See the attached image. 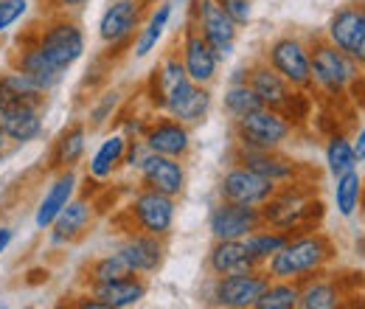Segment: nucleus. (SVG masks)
Returning <instances> with one entry per match:
<instances>
[{
    "mask_svg": "<svg viewBox=\"0 0 365 309\" xmlns=\"http://www.w3.org/2000/svg\"><path fill=\"white\" fill-rule=\"evenodd\" d=\"M334 242L320 233V231H304V233H292L287 239V245L273 253L264 270L270 273V278H287V281H304L309 275H315L334 259Z\"/></svg>",
    "mask_w": 365,
    "mask_h": 309,
    "instance_id": "f257e3e1",
    "label": "nucleus"
},
{
    "mask_svg": "<svg viewBox=\"0 0 365 309\" xmlns=\"http://www.w3.org/2000/svg\"><path fill=\"white\" fill-rule=\"evenodd\" d=\"M37 48L46 54V59L62 74H68L82 56H85V31L73 14H48V20L31 37Z\"/></svg>",
    "mask_w": 365,
    "mask_h": 309,
    "instance_id": "f03ea898",
    "label": "nucleus"
},
{
    "mask_svg": "<svg viewBox=\"0 0 365 309\" xmlns=\"http://www.w3.org/2000/svg\"><path fill=\"white\" fill-rule=\"evenodd\" d=\"M309 59H312V85L326 96H346L351 82L363 74L351 54L334 48L329 40H315L309 45Z\"/></svg>",
    "mask_w": 365,
    "mask_h": 309,
    "instance_id": "7ed1b4c3",
    "label": "nucleus"
},
{
    "mask_svg": "<svg viewBox=\"0 0 365 309\" xmlns=\"http://www.w3.org/2000/svg\"><path fill=\"white\" fill-rule=\"evenodd\" d=\"M292 133H295L292 121L273 107H259L233 121L236 146H247V149H281L292 138Z\"/></svg>",
    "mask_w": 365,
    "mask_h": 309,
    "instance_id": "20e7f679",
    "label": "nucleus"
},
{
    "mask_svg": "<svg viewBox=\"0 0 365 309\" xmlns=\"http://www.w3.org/2000/svg\"><path fill=\"white\" fill-rule=\"evenodd\" d=\"M267 284H270V273L264 267L239 270V273H228V275H214L208 301L225 309L256 307V301L264 295Z\"/></svg>",
    "mask_w": 365,
    "mask_h": 309,
    "instance_id": "39448f33",
    "label": "nucleus"
},
{
    "mask_svg": "<svg viewBox=\"0 0 365 309\" xmlns=\"http://www.w3.org/2000/svg\"><path fill=\"white\" fill-rule=\"evenodd\" d=\"M264 62L278 71L289 88L312 90V59H309V45L295 34H281L264 51Z\"/></svg>",
    "mask_w": 365,
    "mask_h": 309,
    "instance_id": "423d86ee",
    "label": "nucleus"
},
{
    "mask_svg": "<svg viewBox=\"0 0 365 309\" xmlns=\"http://www.w3.org/2000/svg\"><path fill=\"white\" fill-rule=\"evenodd\" d=\"M188 20L211 43L217 59L225 62L230 54H233V43H236L239 26L230 20V14L225 11L222 0H191V17Z\"/></svg>",
    "mask_w": 365,
    "mask_h": 309,
    "instance_id": "0eeeda50",
    "label": "nucleus"
},
{
    "mask_svg": "<svg viewBox=\"0 0 365 309\" xmlns=\"http://www.w3.org/2000/svg\"><path fill=\"white\" fill-rule=\"evenodd\" d=\"M127 214L135 225V231L155 233V236H169L178 217V197H169L155 188H140L127 206Z\"/></svg>",
    "mask_w": 365,
    "mask_h": 309,
    "instance_id": "6e6552de",
    "label": "nucleus"
},
{
    "mask_svg": "<svg viewBox=\"0 0 365 309\" xmlns=\"http://www.w3.org/2000/svg\"><path fill=\"white\" fill-rule=\"evenodd\" d=\"M217 191H220V200L262 208L278 191V183L262 177L259 172H253V169H247L242 163H233L230 169H225V175L220 177Z\"/></svg>",
    "mask_w": 365,
    "mask_h": 309,
    "instance_id": "1a4fd4ad",
    "label": "nucleus"
},
{
    "mask_svg": "<svg viewBox=\"0 0 365 309\" xmlns=\"http://www.w3.org/2000/svg\"><path fill=\"white\" fill-rule=\"evenodd\" d=\"M146 0H110L98 17V40L110 48L130 43L140 29Z\"/></svg>",
    "mask_w": 365,
    "mask_h": 309,
    "instance_id": "9d476101",
    "label": "nucleus"
},
{
    "mask_svg": "<svg viewBox=\"0 0 365 309\" xmlns=\"http://www.w3.org/2000/svg\"><path fill=\"white\" fill-rule=\"evenodd\" d=\"M180 59H182V68L188 74V79L194 85H214L217 74H220V59L214 54L211 43L200 34V29L188 20L185 23V31H182V43H180Z\"/></svg>",
    "mask_w": 365,
    "mask_h": 309,
    "instance_id": "9b49d317",
    "label": "nucleus"
},
{
    "mask_svg": "<svg viewBox=\"0 0 365 309\" xmlns=\"http://www.w3.org/2000/svg\"><path fill=\"white\" fill-rule=\"evenodd\" d=\"M262 225H264L262 208L239 206V203H228V200H220L208 217V231L214 239H245L247 233H253Z\"/></svg>",
    "mask_w": 365,
    "mask_h": 309,
    "instance_id": "f8f14e48",
    "label": "nucleus"
},
{
    "mask_svg": "<svg viewBox=\"0 0 365 309\" xmlns=\"http://www.w3.org/2000/svg\"><path fill=\"white\" fill-rule=\"evenodd\" d=\"M118 256L124 259V265H127L130 273L152 275V273H158L163 267L166 242H163V236H155V233L130 231L127 239L118 245Z\"/></svg>",
    "mask_w": 365,
    "mask_h": 309,
    "instance_id": "ddd939ff",
    "label": "nucleus"
},
{
    "mask_svg": "<svg viewBox=\"0 0 365 309\" xmlns=\"http://www.w3.org/2000/svg\"><path fill=\"white\" fill-rule=\"evenodd\" d=\"M194 88V82L188 79V74H185V68H182V59L178 51H172V54H166L163 56V62H160V68L155 71V104L169 116L178 104H180L182 98L191 93Z\"/></svg>",
    "mask_w": 365,
    "mask_h": 309,
    "instance_id": "4468645a",
    "label": "nucleus"
},
{
    "mask_svg": "<svg viewBox=\"0 0 365 309\" xmlns=\"http://www.w3.org/2000/svg\"><path fill=\"white\" fill-rule=\"evenodd\" d=\"M138 175H140L143 188H155L169 197H180L185 191V183H188L180 158H169V155H158V152H149L143 158V163L138 166Z\"/></svg>",
    "mask_w": 365,
    "mask_h": 309,
    "instance_id": "2eb2a0df",
    "label": "nucleus"
},
{
    "mask_svg": "<svg viewBox=\"0 0 365 309\" xmlns=\"http://www.w3.org/2000/svg\"><path fill=\"white\" fill-rule=\"evenodd\" d=\"M143 143L149 152L158 155H169V158H180L185 161L191 152V127L182 124L178 118H155L152 124H146L143 130Z\"/></svg>",
    "mask_w": 365,
    "mask_h": 309,
    "instance_id": "dca6fc26",
    "label": "nucleus"
},
{
    "mask_svg": "<svg viewBox=\"0 0 365 309\" xmlns=\"http://www.w3.org/2000/svg\"><path fill=\"white\" fill-rule=\"evenodd\" d=\"M236 163L259 172L262 177L273 180L278 186H287V183L298 180V172H301V166L292 158L281 155V149H247V146H236Z\"/></svg>",
    "mask_w": 365,
    "mask_h": 309,
    "instance_id": "f3484780",
    "label": "nucleus"
},
{
    "mask_svg": "<svg viewBox=\"0 0 365 309\" xmlns=\"http://www.w3.org/2000/svg\"><path fill=\"white\" fill-rule=\"evenodd\" d=\"M0 130L9 138V143H14V146H26V143L40 141L46 133L43 107L20 104V107L0 110Z\"/></svg>",
    "mask_w": 365,
    "mask_h": 309,
    "instance_id": "a211bd4d",
    "label": "nucleus"
},
{
    "mask_svg": "<svg viewBox=\"0 0 365 309\" xmlns=\"http://www.w3.org/2000/svg\"><path fill=\"white\" fill-rule=\"evenodd\" d=\"M146 281L143 275L138 273H127L121 278H113V281H104V284H93L91 287V298H96L101 309H127L135 307L146 298Z\"/></svg>",
    "mask_w": 365,
    "mask_h": 309,
    "instance_id": "6ab92c4d",
    "label": "nucleus"
},
{
    "mask_svg": "<svg viewBox=\"0 0 365 309\" xmlns=\"http://www.w3.org/2000/svg\"><path fill=\"white\" fill-rule=\"evenodd\" d=\"M363 31H365V6H360V3L340 6L329 17V23H326V40L334 45V48L346 51V54L354 51V45L360 43Z\"/></svg>",
    "mask_w": 365,
    "mask_h": 309,
    "instance_id": "aec40b11",
    "label": "nucleus"
},
{
    "mask_svg": "<svg viewBox=\"0 0 365 309\" xmlns=\"http://www.w3.org/2000/svg\"><path fill=\"white\" fill-rule=\"evenodd\" d=\"M76 172L73 169H59V175L53 177V183L46 188V194H43V200H40V206H37V211H34V225H37V231H48L53 220L59 217V211L73 200V194H76Z\"/></svg>",
    "mask_w": 365,
    "mask_h": 309,
    "instance_id": "412c9836",
    "label": "nucleus"
},
{
    "mask_svg": "<svg viewBox=\"0 0 365 309\" xmlns=\"http://www.w3.org/2000/svg\"><path fill=\"white\" fill-rule=\"evenodd\" d=\"M91 222H93V206L88 200H76L73 197L59 211V217L53 220V225L48 228V236H51L53 245H71V242H76V239H82L88 233Z\"/></svg>",
    "mask_w": 365,
    "mask_h": 309,
    "instance_id": "4be33fe9",
    "label": "nucleus"
},
{
    "mask_svg": "<svg viewBox=\"0 0 365 309\" xmlns=\"http://www.w3.org/2000/svg\"><path fill=\"white\" fill-rule=\"evenodd\" d=\"M11 68H17V71H23V74H29L40 88L46 90V93H53V90L62 85V79H65V74L62 71H56L51 62L46 59V54L37 48L34 40H29V43L20 45V51L11 56Z\"/></svg>",
    "mask_w": 365,
    "mask_h": 309,
    "instance_id": "5701e85b",
    "label": "nucleus"
},
{
    "mask_svg": "<svg viewBox=\"0 0 365 309\" xmlns=\"http://www.w3.org/2000/svg\"><path fill=\"white\" fill-rule=\"evenodd\" d=\"M48 98V93L29 74L9 68L6 74H0V110L9 107H20V104H34L43 107Z\"/></svg>",
    "mask_w": 365,
    "mask_h": 309,
    "instance_id": "b1692460",
    "label": "nucleus"
},
{
    "mask_svg": "<svg viewBox=\"0 0 365 309\" xmlns=\"http://www.w3.org/2000/svg\"><path fill=\"white\" fill-rule=\"evenodd\" d=\"M247 85H250L253 93L262 98L264 107H273V110H281L284 101L289 98V93L295 90V88H289V82H287L278 71H273L264 59L256 62L253 68H247Z\"/></svg>",
    "mask_w": 365,
    "mask_h": 309,
    "instance_id": "393cba45",
    "label": "nucleus"
},
{
    "mask_svg": "<svg viewBox=\"0 0 365 309\" xmlns=\"http://www.w3.org/2000/svg\"><path fill=\"white\" fill-rule=\"evenodd\" d=\"M205 265H208L211 275H228V273L259 267L250 259V253L245 248V239H214Z\"/></svg>",
    "mask_w": 365,
    "mask_h": 309,
    "instance_id": "a878e982",
    "label": "nucleus"
},
{
    "mask_svg": "<svg viewBox=\"0 0 365 309\" xmlns=\"http://www.w3.org/2000/svg\"><path fill=\"white\" fill-rule=\"evenodd\" d=\"M127 135L124 133H113L107 135L98 149L91 155V163H88V175L93 180H107L113 177L121 166H124V152H127Z\"/></svg>",
    "mask_w": 365,
    "mask_h": 309,
    "instance_id": "bb28decb",
    "label": "nucleus"
},
{
    "mask_svg": "<svg viewBox=\"0 0 365 309\" xmlns=\"http://www.w3.org/2000/svg\"><path fill=\"white\" fill-rule=\"evenodd\" d=\"M340 301H343L340 284L329 278L323 270L301 281V298H298L301 309H334L340 307Z\"/></svg>",
    "mask_w": 365,
    "mask_h": 309,
    "instance_id": "cd10ccee",
    "label": "nucleus"
},
{
    "mask_svg": "<svg viewBox=\"0 0 365 309\" xmlns=\"http://www.w3.org/2000/svg\"><path fill=\"white\" fill-rule=\"evenodd\" d=\"M172 14H175V6H172L169 0H160V3L152 9L146 26L138 29V34H135V48H133V51H135L138 59L149 56V54L158 48L160 37L166 34V29H169V23H172Z\"/></svg>",
    "mask_w": 365,
    "mask_h": 309,
    "instance_id": "c85d7f7f",
    "label": "nucleus"
},
{
    "mask_svg": "<svg viewBox=\"0 0 365 309\" xmlns=\"http://www.w3.org/2000/svg\"><path fill=\"white\" fill-rule=\"evenodd\" d=\"M88 149V124L85 121H73L71 127H65L56 146H53V166L56 169H73Z\"/></svg>",
    "mask_w": 365,
    "mask_h": 309,
    "instance_id": "c756f323",
    "label": "nucleus"
},
{
    "mask_svg": "<svg viewBox=\"0 0 365 309\" xmlns=\"http://www.w3.org/2000/svg\"><path fill=\"white\" fill-rule=\"evenodd\" d=\"M289 236H292V233H287V231H278V228H270V225H262V228H256L253 233L245 236V248H247V253H250V259H253L256 265L264 267V262L287 245Z\"/></svg>",
    "mask_w": 365,
    "mask_h": 309,
    "instance_id": "7c9ffc66",
    "label": "nucleus"
},
{
    "mask_svg": "<svg viewBox=\"0 0 365 309\" xmlns=\"http://www.w3.org/2000/svg\"><path fill=\"white\" fill-rule=\"evenodd\" d=\"M211 104H214V93H211V88H208V85H194L191 93L182 98L169 116L178 118V121H182V124H188V127H197V124H202V121L208 118Z\"/></svg>",
    "mask_w": 365,
    "mask_h": 309,
    "instance_id": "2f4dec72",
    "label": "nucleus"
},
{
    "mask_svg": "<svg viewBox=\"0 0 365 309\" xmlns=\"http://www.w3.org/2000/svg\"><path fill=\"white\" fill-rule=\"evenodd\" d=\"M363 191L365 183L357 169L346 172V175L334 177V206H337V214L340 217H354L360 203H363Z\"/></svg>",
    "mask_w": 365,
    "mask_h": 309,
    "instance_id": "473e14b6",
    "label": "nucleus"
},
{
    "mask_svg": "<svg viewBox=\"0 0 365 309\" xmlns=\"http://www.w3.org/2000/svg\"><path fill=\"white\" fill-rule=\"evenodd\" d=\"M357 152H354V143L351 138L343 133H334L326 143V169L331 177H340L351 169H357Z\"/></svg>",
    "mask_w": 365,
    "mask_h": 309,
    "instance_id": "72a5a7b5",
    "label": "nucleus"
},
{
    "mask_svg": "<svg viewBox=\"0 0 365 309\" xmlns=\"http://www.w3.org/2000/svg\"><path fill=\"white\" fill-rule=\"evenodd\" d=\"M301 298V281H287V278H270L264 295L256 301L253 309H295Z\"/></svg>",
    "mask_w": 365,
    "mask_h": 309,
    "instance_id": "f704fd0d",
    "label": "nucleus"
},
{
    "mask_svg": "<svg viewBox=\"0 0 365 309\" xmlns=\"http://www.w3.org/2000/svg\"><path fill=\"white\" fill-rule=\"evenodd\" d=\"M222 107L236 121V118H242V116H247V113H253V110H259L264 104H262V98L253 93V88L247 82H230L225 96H222Z\"/></svg>",
    "mask_w": 365,
    "mask_h": 309,
    "instance_id": "c9c22d12",
    "label": "nucleus"
},
{
    "mask_svg": "<svg viewBox=\"0 0 365 309\" xmlns=\"http://www.w3.org/2000/svg\"><path fill=\"white\" fill-rule=\"evenodd\" d=\"M127 273H130V270H127V265H124V259L118 256V250H115V253H104V256L93 259L91 267H88L91 287H93V284L113 281V278H121V275H127Z\"/></svg>",
    "mask_w": 365,
    "mask_h": 309,
    "instance_id": "e433bc0d",
    "label": "nucleus"
},
{
    "mask_svg": "<svg viewBox=\"0 0 365 309\" xmlns=\"http://www.w3.org/2000/svg\"><path fill=\"white\" fill-rule=\"evenodd\" d=\"M118 101H121V90H107V93H101V96L93 101L91 113H88V124H91V130L104 127V124L113 118Z\"/></svg>",
    "mask_w": 365,
    "mask_h": 309,
    "instance_id": "4c0bfd02",
    "label": "nucleus"
},
{
    "mask_svg": "<svg viewBox=\"0 0 365 309\" xmlns=\"http://www.w3.org/2000/svg\"><path fill=\"white\" fill-rule=\"evenodd\" d=\"M31 11V0H0V37Z\"/></svg>",
    "mask_w": 365,
    "mask_h": 309,
    "instance_id": "58836bf2",
    "label": "nucleus"
},
{
    "mask_svg": "<svg viewBox=\"0 0 365 309\" xmlns=\"http://www.w3.org/2000/svg\"><path fill=\"white\" fill-rule=\"evenodd\" d=\"M222 6L236 26H247L253 20V0H222Z\"/></svg>",
    "mask_w": 365,
    "mask_h": 309,
    "instance_id": "ea45409f",
    "label": "nucleus"
},
{
    "mask_svg": "<svg viewBox=\"0 0 365 309\" xmlns=\"http://www.w3.org/2000/svg\"><path fill=\"white\" fill-rule=\"evenodd\" d=\"M43 3L48 6V14H73V17L91 6V0H43Z\"/></svg>",
    "mask_w": 365,
    "mask_h": 309,
    "instance_id": "a19ab883",
    "label": "nucleus"
},
{
    "mask_svg": "<svg viewBox=\"0 0 365 309\" xmlns=\"http://www.w3.org/2000/svg\"><path fill=\"white\" fill-rule=\"evenodd\" d=\"M146 155H149V149H146L143 138H130L127 141V152H124V166L127 169H138Z\"/></svg>",
    "mask_w": 365,
    "mask_h": 309,
    "instance_id": "79ce46f5",
    "label": "nucleus"
},
{
    "mask_svg": "<svg viewBox=\"0 0 365 309\" xmlns=\"http://www.w3.org/2000/svg\"><path fill=\"white\" fill-rule=\"evenodd\" d=\"M11 242H14V228L11 225H0V256L11 248Z\"/></svg>",
    "mask_w": 365,
    "mask_h": 309,
    "instance_id": "37998d69",
    "label": "nucleus"
},
{
    "mask_svg": "<svg viewBox=\"0 0 365 309\" xmlns=\"http://www.w3.org/2000/svg\"><path fill=\"white\" fill-rule=\"evenodd\" d=\"M365 6V3H363ZM351 56H354V62H357V68L365 74V31H363V37H360V43L354 45V51H351Z\"/></svg>",
    "mask_w": 365,
    "mask_h": 309,
    "instance_id": "c03bdc74",
    "label": "nucleus"
},
{
    "mask_svg": "<svg viewBox=\"0 0 365 309\" xmlns=\"http://www.w3.org/2000/svg\"><path fill=\"white\" fill-rule=\"evenodd\" d=\"M351 143H354V152H357V161L363 163V161H365V124H363V127H360V133L354 135V141H351Z\"/></svg>",
    "mask_w": 365,
    "mask_h": 309,
    "instance_id": "a18cd8bd",
    "label": "nucleus"
},
{
    "mask_svg": "<svg viewBox=\"0 0 365 309\" xmlns=\"http://www.w3.org/2000/svg\"><path fill=\"white\" fill-rule=\"evenodd\" d=\"M6 149H9V138H6V135H3V130H0V161H3Z\"/></svg>",
    "mask_w": 365,
    "mask_h": 309,
    "instance_id": "49530a36",
    "label": "nucleus"
},
{
    "mask_svg": "<svg viewBox=\"0 0 365 309\" xmlns=\"http://www.w3.org/2000/svg\"><path fill=\"white\" fill-rule=\"evenodd\" d=\"M0 59H3V45H0Z\"/></svg>",
    "mask_w": 365,
    "mask_h": 309,
    "instance_id": "de8ad7c7",
    "label": "nucleus"
},
{
    "mask_svg": "<svg viewBox=\"0 0 365 309\" xmlns=\"http://www.w3.org/2000/svg\"><path fill=\"white\" fill-rule=\"evenodd\" d=\"M363 3H365V0H363Z\"/></svg>",
    "mask_w": 365,
    "mask_h": 309,
    "instance_id": "09e8293b",
    "label": "nucleus"
}]
</instances>
